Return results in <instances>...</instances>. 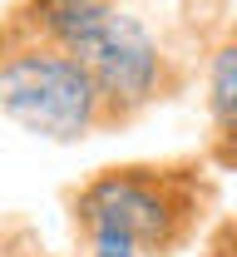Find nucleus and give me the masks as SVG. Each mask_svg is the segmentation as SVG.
I'll list each match as a JSON object with an SVG mask.
<instances>
[{"label": "nucleus", "instance_id": "obj_4", "mask_svg": "<svg viewBox=\"0 0 237 257\" xmlns=\"http://www.w3.org/2000/svg\"><path fill=\"white\" fill-rule=\"evenodd\" d=\"M207 114H212V134L222 159H237V35H227L212 55L207 69Z\"/></svg>", "mask_w": 237, "mask_h": 257}, {"label": "nucleus", "instance_id": "obj_3", "mask_svg": "<svg viewBox=\"0 0 237 257\" xmlns=\"http://www.w3.org/2000/svg\"><path fill=\"white\" fill-rule=\"evenodd\" d=\"M207 198L212 188L193 163H124L94 173L74 193V223L84 237L114 232L148 257H173L193 242Z\"/></svg>", "mask_w": 237, "mask_h": 257}, {"label": "nucleus", "instance_id": "obj_1", "mask_svg": "<svg viewBox=\"0 0 237 257\" xmlns=\"http://www.w3.org/2000/svg\"><path fill=\"white\" fill-rule=\"evenodd\" d=\"M15 20L74 50L99 74L119 119H134L138 109L168 99V89L178 84L158 35L119 0H25Z\"/></svg>", "mask_w": 237, "mask_h": 257}, {"label": "nucleus", "instance_id": "obj_5", "mask_svg": "<svg viewBox=\"0 0 237 257\" xmlns=\"http://www.w3.org/2000/svg\"><path fill=\"white\" fill-rule=\"evenodd\" d=\"M89 257H143L129 237H114V232H94L89 237Z\"/></svg>", "mask_w": 237, "mask_h": 257}, {"label": "nucleus", "instance_id": "obj_2", "mask_svg": "<svg viewBox=\"0 0 237 257\" xmlns=\"http://www.w3.org/2000/svg\"><path fill=\"white\" fill-rule=\"evenodd\" d=\"M0 109L10 124L50 144H79L109 124H124L99 74L60 40L30 30L10 15L0 55Z\"/></svg>", "mask_w": 237, "mask_h": 257}]
</instances>
